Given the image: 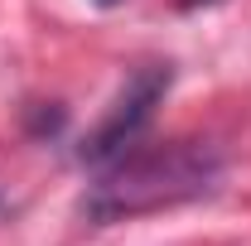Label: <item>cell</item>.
<instances>
[{"instance_id":"1","label":"cell","mask_w":251,"mask_h":246,"mask_svg":"<svg viewBox=\"0 0 251 246\" xmlns=\"http://www.w3.org/2000/svg\"><path fill=\"white\" fill-rule=\"evenodd\" d=\"M222 179V154L198 140H169V145H150V150H130L111 159L97 184L82 198V213L92 222H126L140 213H159V208H179L203 193H213Z\"/></svg>"},{"instance_id":"4","label":"cell","mask_w":251,"mask_h":246,"mask_svg":"<svg viewBox=\"0 0 251 246\" xmlns=\"http://www.w3.org/2000/svg\"><path fill=\"white\" fill-rule=\"evenodd\" d=\"M97 5H116V0H97Z\"/></svg>"},{"instance_id":"5","label":"cell","mask_w":251,"mask_h":246,"mask_svg":"<svg viewBox=\"0 0 251 246\" xmlns=\"http://www.w3.org/2000/svg\"><path fill=\"white\" fill-rule=\"evenodd\" d=\"M0 208H5V198H0Z\"/></svg>"},{"instance_id":"2","label":"cell","mask_w":251,"mask_h":246,"mask_svg":"<svg viewBox=\"0 0 251 246\" xmlns=\"http://www.w3.org/2000/svg\"><path fill=\"white\" fill-rule=\"evenodd\" d=\"M169 82H174V68H169V63L135 68V73L126 77V87L116 92L111 111H106V116L97 121V130L82 140L77 159H82V164H92V169H106L111 159H121V154L140 140V130L150 125L155 106L164 101V92H169Z\"/></svg>"},{"instance_id":"3","label":"cell","mask_w":251,"mask_h":246,"mask_svg":"<svg viewBox=\"0 0 251 246\" xmlns=\"http://www.w3.org/2000/svg\"><path fill=\"white\" fill-rule=\"evenodd\" d=\"M184 10H198V5H218V0H179Z\"/></svg>"}]
</instances>
